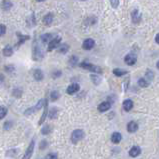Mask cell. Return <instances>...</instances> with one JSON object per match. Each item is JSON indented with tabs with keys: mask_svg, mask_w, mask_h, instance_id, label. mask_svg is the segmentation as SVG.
Here are the masks:
<instances>
[{
	"mask_svg": "<svg viewBox=\"0 0 159 159\" xmlns=\"http://www.w3.org/2000/svg\"><path fill=\"white\" fill-rule=\"evenodd\" d=\"M79 66L82 67L83 69H86V70H89L91 72H94V73H102V69L101 67L96 66V65H93L91 63L88 62H82L79 64Z\"/></svg>",
	"mask_w": 159,
	"mask_h": 159,
	"instance_id": "1",
	"label": "cell"
},
{
	"mask_svg": "<svg viewBox=\"0 0 159 159\" xmlns=\"http://www.w3.org/2000/svg\"><path fill=\"white\" fill-rule=\"evenodd\" d=\"M84 136H85V133L83 130L76 129L72 132V134H71V141L75 144V143H77V142L80 141V140H82L83 138H84Z\"/></svg>",
	"mask_w": 159,
	"mask_h": 159,
	"instance_id": "2",
	"label": "cell"
},
{
	"mask_svg": "<svg viewBox=\"0 0 159 159\" xmlns=\"http://www.w3.org/2000/svg\"><path fill=\"white\" fill-rule=\"evenodd\" d=\"M61 42V37L60 36H56L55 38H52L50 40V42L48 43V48H47V51H52L53 49L57 48L59 46Z\"/></svg>",
	"mask_w": 159,
	"mask_h": 159,
	"instance_id": "3",
	"label": "cell"
},
{
	"mask_svg": "<svg viewBox=\"0 0 159 159\" xmlns=\"http://www.w3.org/2000/svg\"><path fill=\"white\" fill-rule=\"evenodd\" d=\"M42 106H44V99H41V100H39L38 101V103L36 104L35 106H33V107H31V108H28L27 110L25 111V115H29V114H32V113H34V112H36V111H38L39 109H41V107Z\"/></svg>",
	"mask_w": 159,
	"mask_h": 159,
	"instance_id": "4",
	"label": "cell"
},
{
	"mask_svg": "<svg viewBox=\"0 0 159 159\" xmlns=\"http://www.w3.org/2000/svg\"><path fill=\"white\" fill-rule=\"evenodd\" d=\"M34 144H35V142H34V140H32L31 142H30L29 146L27 147V149H26V152L25 154H24L23 156V159H30L32 156V154H33V151H34Z\"/></svg>",
	"mask_w": 159,
	"mask_h": 159,
	"instance_id": "5",
	"label": "cell"
},
{
	"mask_svg": "<svg viewBox=\"0 0 159 159\" xmlns=\"http://www.w3.org/2000/svg\"><path fill=\"white\" fill-rule=\"evenodd\" d=\"M136 55L133 54V53H129V54H127L125 56V58H124V61H125V63L127 65H134L136 63Z\"/></svg>",
	"mask_w": 159,
	"mask_h": 159,
	"instance_id": "6",
	"label": "cell"
},
{
	"mask_svg": "<svg viewBox=\"0 0 159 159\" xmlns=\"http://www.w3.org/2000/svg\"><path fill=\"white\" fill-rule=\"evenodd\" d=\"M94 45H95L94 40L91 39V38H88V39H86V40L83 41L82 48L84 50H90V49H92V48L94 47Z\"/></svg>",
	"mask_w": 159,
	"mask_h": 159,
	"instance_id": "7",
	"label": "cell"
},
{
	"mask_svg": "<svg viewBox=\"0 0 159 159\" xmlns=\"http://www.w3.org/2000/svg\"><path fill=\"white\" fill-rule=\"evenodd\" d=\"M79 89H80V86H79L77 83H73V84L69 85L68 87H67L66 89V93L67 94H74V93H76L77 91H79Z\"/></svg>",
	"mask_w": 159,
	"mask_h": 159,
	"instance_id": "8",
	"label": "cell"
},
{
	"mask_svg": "<svg viewBox=\"0 0 159 159\" xmlns=\"http://www.w3.org/2000/svg\"><path fill=\"white\" fill-rule=\"evenodd\" d=\"M47 114H48V100L45 99V100H44V112L39 120V125L43 124V122L45 121V118H46V116H47Z\"/></svg>",
	"mask_w": 159,
	"mask_h": 159,
	"instance_id": "9",
	"label": "cell"
},
{
	"mask_svg": "<svg viewBox=\"0 0 159 159\" xmlns=\"http://www.w3.org/2000/svg\"><path fill=\"white\" fill-rule=\"evenodd\" d=\"M140 153H141V149H140L139 146H133L129 150V155L131 157H137L138 155H140Z\"/></svg>",
	"mask_w": 159,
	"mask_h": 159,
	"instance_id": "10",
	"label": "cell"
},
{
	"mask_svg": "<svg viewBox=\"0 0 159 159\" xmlns=\"http://www.w3.org/2000/svg\"><path fill=\"white\" fill-rule=\"evenodd\" d=\"M137 129H138V124L135 121H130L127 124V131L130 132V133H134V132H136Z\"/></svg>",
	"mask_w": 159,
	"mask_h": 159,
	"instance_id": "11",
	"label": "cell"
},
{
	"mask_svg": "<svg viewBox=\"0 0 159 159\" xmlns=\"http://www.w3.org/2000/svg\"><path fill=\"white\" fill-rule=\"evenodd\" d=\"M131 16H132V21L134 23H138L141 20V13L138 10H133L131 13Z\"/></svg>",
	"mask_w": 159,
	"mask_h": 159,
	"instance_id": "12",
	"label": "cell"
},
{
	"mask_svg": "<svg viewBox=\"0 0 159 159\" xmlns=\"http://www.w3.org/2000/svg\"><path fill=\"white\" fill-rule=\"evenodd\" d=\"M17 36H18V42H17V44H16V46H17V47H19L20 45H21V44H23L24 42L26 41V40H28L29 39V36L28 35H23V34H20L19 32H17Z\"/></svg>",
	"mask_w": 159,
	"mask_h": 159,
	"instance_id": "13",
	"label": "cell"
},
{
	"mask_svg": "<svg viewBox=\"0 0 159 159\" xmlns=\"http://www.w3.org/2000/svg\"><path fill=\"white\" fill-rule=\"evenodd\" d=\"M110 107H111V104H110L109 102H107V101H104V102L100 103V104L98 105V111L105 112V111H107V110H109Z\"/></svg>",
	"mask_w": 159,
	"mask_h": 159,
	"instance_id": "14",
	"label": "cell"
},
{
	"mask_svg": "<svg viewBox=\"0 0 159 159\" xmlns=\"http://www.w3.org/2000/svg\"><path fill=\"white\" fill-rule=\"evenodd\" d=\"M12 6H13V4H12L11 1H9V0H2V2H1V8L3 10H5V11H8V10L11 9Z\"/></svg>",
	"mask_w": 159,
	"mask_h": 159,
	"instance_id": "15",
	"label": "cell"
},
{
	"mask_svg": "<svg viewBox=\"0 0 159 159\" xmlns=\"http://www.w3.org/2000/svg\"><path fill=\"white\" fill-rule=\"evenodd\" d=\"M133 108V101L130 99H126L123 101V109L125 111H130Z\"/></svg>",
	"mask_w": 159,
	"mask_h": 159,
	"instance_id": "16",
	"label": "cell"
},
{
	"mask_svg": "<svg viewBox=\"0 0 159 159\" xmlns=\"http://www.w3.org/2000/svg\"><path fill=\"white\" fill-rule=\"evenodd\" d=\"M121 139H122V136L119 132H114V133L111 135V141L115 144L119 143V142L121 141Z\"/></svg>",
	"mask_w": 159,
	"mask_h": 159,
	"instance_id": "17",
	"label": "cell"
},
{
	"mask_svg": "<svg viewBox=\"0 0 159 159\" xmlns=\"http://www.w3.org/2000/svg\"><path fill=\"white\" fill-rule=\"evenodd\" d=\"M33 77H34V79L37 81L42 80V79H43V72H42L40 69H35L33 72Z\"/></svg>",
	"mask_w": 159,
	"mask_h": 159,
	"instance_id": "18",
	"label": "cell"
},
{
	"mask_svg": "<svg viewBox=\"0 0 159 159\" xmlns=\"http://www.w3.org/2000/svg\"><path fill=\"white\" fill-rule=\"evenodd\" d=\"M52 21H53V14L52 13H48L44 16L43 24H45V25H50V24L52 23Z\"/></svg>",
	"mask_w": 159,
	"mask_h": 159,
	"instance_id": "19",
	"label": "cell"
},
{
	"mask_svg": "<svg viewBox=\"0 0 159 159\" xmlns=\"http://www.w3.org/2000/svg\"><path fill=\"white\" fill-rule=\"evenodd\" d=\"M52 34L50 33H45V34H42L41 36H40V39H41V41L43 42V43H49L50 40L52 39Z\"/></svg>",
	"mask_w": 159,
	"mask_h": 159,
	"instance_id": "20",
	"label": "cell"
},
{
	"mask_svg": "<svg viewBox=\"0 0 159 159\" xmlns=\"http://www.w3.org/2000/svg\"><path fill=\"white\" fill-rule=\"evenodd\" d=\"M127 73L128 72L126 70H122V69H119V68L113 69V74L116 75L117 77H121V76H123V75L127 74Z\"/></svg>",
	"mask_w": 159,
	"mask_h": 159,
	"instance_id": "21",
	"label": "cell"
},
{
	"mask_svg": "<svg viewBox=\"0 0 159 159\" xmlns=\"http://www.w3.org/2000/svg\"><path fill=\"white\" fill-rule=\"evenodd\" d=\"M51 131H52V128H51V126H50L49 124H45V125H44L43 127H42V129H41V133L44 134V135L50 134L51 133Z\"/></svg>",
	"mask_w": 159,
	"mask_h": 159,
	"instance_id": "22",
	"label": "cell"
},
{
	"mask_svg": "<svg viewBox=\"0 0 159 159\" xmlns=\"http://www.w3.org/2000/svg\"><path fill=\"white\" fill-rule=\"evenodd\" d=\"M12 53H13V49H12V47L10 45H6L5 47H4L3 49V54L5 55V56L9 57L12 55Z\"/></svg>",
	"mask_w": 159,
	"mask_h": 159,
	"instance_id": "23",
	"label": "cell"
},
{
	"mask_svg": "<svg viewBox=\"0 0 159 159\" xmlns=\"http://www.w3.org/2000/svg\"><path fill=\"white\" fill-rule=\"evenodd\" d=\"M69 50V46L67 45L66 43L64 44H59V48H58V52L59 53H63V54H65V53H67V51Z\"/></svg>",
	"mask_w": 159,
	"mask_h": 159,
	"instance_id": "24",
	"label": "cell"
},
{
	"mask_svg": "<svg viewBox=\"0 0 159 159\" xmlns=\"http://www.w3.org/2000/svg\"><path fill=\"white\" fill-rule=\"evenodd\" d=\"M91 80H92V82L94 83L95 85H98L99 83L101 82V78L98 76V75H95V74H92L91 75Z\"/></svg>",
	"mask_w": 159,
	"mask_h": 159,
	"instance_id": "25",
	"label": "cell"
},
{
	"mask_svg": "<svg viewBox=\"0 0 159 159\" xmlns=\"http://www.w3.org/2000/svg\"><path fill=\"white\" fill-rule=\"evenodd\" d=\"M7 114V108L4 106H0V119H3Z\"/></svg>",
	"mask_w": 159,
	"mask_h": 159,
	"instance_id": "26",
	"label": "cell"
},
{
	"mask_svg": "<svg viewBox=\"0 0 159 159\" xmlns=\"http://www.w3.org/2000/svg\"><path fill=\"white\" fill-rule=\"evenodd\" d=\"M138 85H139L140 87H147L148 85H149V83L147 82V80L144 78H140L139 80H138Z\"/></svg>",
	"mask_w": 159,
	"mask_h": 159,
	"instance_id": "27",
	"label": "cell"
},
{
	"mask_svg": "<svg viewBox=\"0 0 159 159\" xmlns=\"http://www.w3.org/2000/svg\"><path fill=\"white\" fill-rule=\"evenodd\" d=\"M57 113H58V109L55 108V107L52 108V109L50 110V112H49V117L51 118V119H53V118H56Z\"/></svg>",
	"mask_w": 159,
	"mask_h": 159,
	"instance_id": "28",
	"label": "cell"
},
{
	"mask_svg": "<svg viewBox=\"0 0 159 159\" xmlns=\"http://www.w3.org/2000/svg\"><path fill=\"white\" fill-rule=\"evenodd\" d=\"M59 93H58V91H52L51 92V94H50V98H51V100L52 101H56L57 99L59 98Z\"/></svg>",
	"mask_w": 159,
	"mask_h": 159,
	"instance_id": "29",
	"label": "cell"
},
{
	"mask_svg": "<svg viewBox=\"0 0 159 159\" xmlns=\"http://www.w3.org/2000/svg\"><path fill=\"white\" fill-rule=\"evenodd\" d=\"M145 77L148 79V80H152L154 77V73L152 72L151 70H147V72H146V74H145Z\"/></svg>",
	"mask_w": 159,
	"mask_h": 159,
	"instance_id": "30",
	"label": "cell"
},
{
	"mask_svg": "<svg viewBox=\"0 0 159 159\" xmlns=\"http://www.w3.org/2000/svg\"><path fill=\"white\" fill-rule=\"evenodd\" d=\"M77 61H78V58H77L76 56H72L70 58V60H69V63H70L72 66H75V65L77 64Z\"/></svg>",
	"mask_w": 159,
	"mask_h": 159,
	"instance_id": "31",
	"label": "cell"
},
{
	"mask_svg": "<svg viewBox=\"0 0 159 159\" xmlns=\"http://www.w3.org/2000/svg\"><path fill=\"white\" fill-rule=\"evenodd\" d=\"M109 1L113 8H117L118 5H119V0H109Z\"/></svg>",
	"mask_w": 159,
	"mask_h": 159,
	"instance_id": "32",
	"label": "cell"
},
{
	"mask_svg": "<svg viewBox=\"0 0 159 159\" xmlns=\"http://www.w3.org/2000/svg\"><path fill=\"white\" fill-rule=\"evenodd\" d=\"M46 147H47V141H46V140H42V141L40 142L39 148L41 150H43V149H45Z\"/></svg>",
	"mask_w": 159,
	"mask_h": 159,
	"instance_id": "33",
	"label": "cell"
},
{
	"mask_svg": "<svg viewBox=\"0 0 159 159\" xmlns=\"http://www.w3.org/2000/svg\"><path fill=\"white\" fill-rule=\"evenodd\" d=\"M6 33V27L3 24H0V36H3Z\"/></svg>",
	"mask_w": 159,
	"mask_h": 159,
	"instance_id": "34",
	"label": "cell"
},
{
	"mask_svg": "<svg viewBox=\"0 0 159 159\" xmlns=\"http://www.w3.org/2000/svg\"><path fill=\"white\" fill-rule=\"evenodd\" d=\"M11 126H12V122L7 121L5 124H4V129H6V130L10 129V128H11Z\"/></svg>",
	"mask_w": 159,
	"mask_h": 159,
	"instance_id": "35",
	"label": "cell"
},
{
	"mask_svg": "<svg viewBox=\"0 0 159 159\" xmlns=\"http://www.w3.org/2000/svg\"><path fill=\"white\" fill-rule=\"evenodd\" d=\"M46 159H57V155L55 153H50L46 156Z\"/></svg>",
	"mask_w": 159,
	"mask_h": 159,
	"instance_id": "36",
	"label": "cell"
},
{
	"mask_svg": "<svg viewBox=\"0 0 159 159\" xmlns=\"http://www.w3.org/2000/svg\"><path fill=\"white\" fill-rule=\"evenodd\" d=\"M5 70L7 71V72H11V71L14 70V67L12 66V65H9V66H5Z\"/></svg>",
	"mask_w": 159,
	"mask_h": 159,
	"instance_id": "37",
	"label": "cell"
},
{
	"mask_svg": "<svg viewBox=\"0 0 159 159\" xmlns=\"http://www.w3.org/2000/svg\"><path fill=\"white\" fill-rule=\"evenodd\" d=\"M61 75V71H55L54 73H53V77L54 78H57V77H59Z\"/></svg>",
	"mask_w": 159,
	"mask_h": 159,
	"instance_id": "38",
	"label": "cell"
},
{
	"mask_svg": "<svg viewBox=\"0 0 159 159\" xmlns=\"http://www.w3.org/2000/svg\"><path fill=\"white\" fill-rule=\"evenodd\" d=\"M4 81V75L3 74H0V83H2Z\"/></svg>",
	"mask_w": 159,
	"mask_h": 159,
	"instance_id": "39",
	"label": "cell"
},
{
	"mask_svg": "<svg viewBox=\"0 0 159 159\" xmlns=\"http://www.w3.org/2000/svg\"><path fill=\"white\" fill-rule=\"evenodd\" d=\"M155 41H156V43H158L159 44V33L156 35V37H155Z\"/></svg>",
	"mask_w": 159,
	"mask_h": 159,
	"instance_id": "40",
	"label": "cell"
},
{
	"mask_svg": "<svg viewBox=\"0 0 159 159\" xmlns=\"http://www.w3.org/2000/svg\"><path fill=\"white\" fill-rule=\"evenodd\" d=\"M156 67H157V68L159 69V61H158V62H157V64H156Z\"/></svg>",
	"mask_w": 159,
	"mask_h": 159,
	"instance_id": "41",
	"label": "cell"
},
{
	"mask_svg": "<svg viewBox=\"0 0 159 159\" xmlns=\"http://www.w3.org/2000/svg\"><path fill=\"white\" fill-rule=\"evenodd\" d=\"M36 1H38V2H42V1H44V0H36Z\"/></svg>",
	"mask_w": 159,
	"mask_h": 159,
	"instance_id": "42",
	"label": "cell"
},
{
	"mask_svg": "<svg viewBox=\"0 0 159 159\" xmlns=\"http://www.w3.org/2000/svg\"><path fill=\"white\" fill-rule=\"evenodd\" d=\"M82 1H85V0H82Z\"/></svg>",
	"mask_w": 159,
	"mask_h": 159,
	"instance_id": "43",
	"label": "cell"
}]
</instances>
